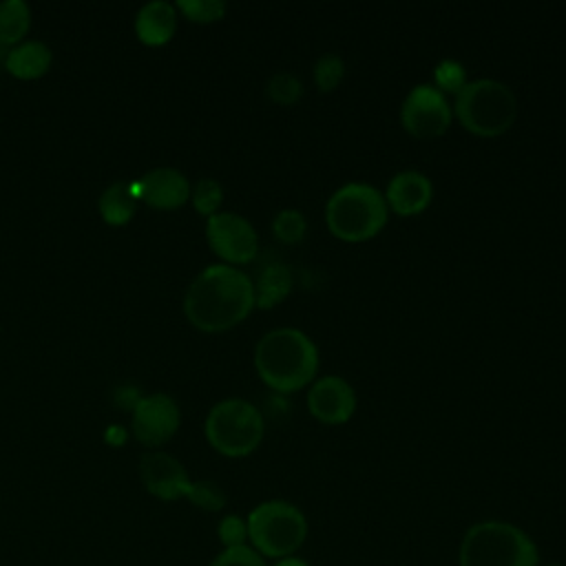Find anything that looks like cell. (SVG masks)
Returning a JSON list of instances; mask_svg holds the SVG:
<instances>
[{
  "mask_svg": "<svg viewBox=\"0 0 566 566\" xmlns=\"http://www.w3.org/2000/svg\"><path fill=\"white\" fill-rule=\"evenodd\" d=\"M469 82V77H467V69H464V64L460 62V60H453V57H444V60H440L436 66H433V86L438 88V91H442L444 95H458L462 88H464V84Z\"/></svg>",
  "mask_w": 566,
  "mask_h": 566,
  "instance_id": "obj_22",
  "label": "cell"
},
{
  "mask_svg": "<svg viewBox=\"0 0 566 566\" xmlns=\"http://www.w3.org/2000/svg\"><path fill=\"white\" fill-rule=\"evenodd\" d=\"M190 199H192V206L199 214L203 217H212L219 212L221 208V201H223V188L219 181L206 177V179H199L195 184V188H190Z\"/></svg>",
  "mask_w": 566,
  "mask_h": 566,
  "instance_id": "obj_24",
  "label": "cell"
},
{
  "mask_svg": "<svg viewBox=\"0 0 566 566\" xmlns=\"http://www.w3.org/2000/svg\"><path fill=\"white\" fill-rule=\"evenodd\" d=\"M51 49L42 42H24L9 51L7 71L20 80L42 77L51 66Z\"/></svg>",
  "mask_w": 566,
  "mask_h": 566,
  "instance_id": "obj_17",
  "label": "cell"
},
{
  "mask_svg": "<svg viewBox=\"0 0 566 566\" xmlns=\"http://www.w3.org/2000/svg\"><path fill=\"white\" fill-rule=\"evenodd\" d=\"M318 347L298 327H274L254 347V369L274 394H292L314 382Z\"/></svg>",
  "mask_w": 566,
  "mask_h": 566,
  "instance_id": "obj_2",
  "label": "cell"
},
{
  "mask_svg": "<svg viewBox=\"0 0 566 566\" xmlns=\"http://www.w3.org/2000/svg\"><path fill=\"white\" fill-rule=\"evenodd\" d=\"M175 9H179L190 22L197 24H210L226 15L223 0H179Z\"/></svg>",
  "mask_w": 566,
  "mask_h": 566,
  "instance_id": "obj_25",
  "label": "cell"
},
{
  "mask_svg": "<svg viewBox=\"0 0 566 566\" xmlns=\"http://www.w3.org/2000/svg\"><path fill=\"white\" fill-rule=\"evenodd\" d=\"M135 203L137 197L133 192L130 184L117 181L113 186H108L102 197H99V214L106 223L111 226H122L126 221H130L133 212H135Z\"/></svg>",
  "mask_w": 566,
  "mask_h": 566,
  "instance_id": "obj_18",
  "label": "cell"
},
{
  "mask_svg": "<svg viewBox=\"0 0 566 566\" xmlns=\"http://www.w3.org/2000/svg\"><path fill=\"white\" fill-rule=\"evenodd\" d=\"M177 29V9L170 2L153 0L144 4L135 18L137 38L148 46L166 44Z\"/></svg>",
  "mask_w": 566,
  "mask_h": 566,
  "instance_id": "obj_15",
  "label": "cell"
},
{
  "mask_svg": "<svg viewBox=\"0 0 566 566\" xmlns=\"http://www.w3.org/2000/svg\"><path fill=\"white\" fill-rule=\"evenodd\" d=\"M292 272L285 263H265L256 279H252L254 287V307L270 310L283 303L292 292Z\"/></svg>",
  "mask_w": 566,
  "mask_h": 566,
  "instance_id": "obj_16",
  "label": "cell"
},
{
  "mask_svg": "<svg viewBox=\"0 0 566 566\" xmlns=\"http://www.w3.org/2000/svg\"><path fill=\"white\" fill-rule=\"evenodd\" d=\"M139 199L159 210H172L190 199V184L175 168H155L139 181Z\"/></svg>",
  "mask_w": 566,
  "mask_h": 566,
  "instance_id": "obj_14",
  "label": "cell"
},
{
  "mask_svg": "<svg viewBox=\"0 0 566 566\" xmlns=\"http://www.w3.org/2000/svg\"><path fill=\"white\" fill-rule=\"evenodd\" d=\"M9 51H11V46H7V44H2V42H0V64H7Z\"/></svg>",
  "mask_w": 566,
  "mask_h": 566,
  "instance_id": "obj_32",
  "label": "cell"
},
{
  "mask_svg": "<svg viewBox=\"0 0 566 566\" xmlns=\"http://www.w3.org/2000/svg\"><path fill=\"white\" fill-rule=\"evenodd\" d=\"M307 411L323 424H345L358 405L356 391L349 380L338 374L314 378L307 389Z\"/></svg>",
  "mask_w": 566,
  "mask_h": 566,
  "instance_id": "obj_10",
  "label": "cell"
},
{
  "mask_svg": "<svg viewBox=\"0 0 566 566\" xmlns=\"http://www.w3.org/2000/svg\"><path fill=\"white\" fill-rule=\"evenodd\" d=\"M453 108L449 97L431 82L416 84L400 104V124L416 139H436L451 126Z\"/></svg>",
  "mask_w": 566,
  "mask_h": 566,
  "instance_id": "obj_8",
  "label": "cell"
},
{
  "mask_svg": "<svg viewBox=\"0 0 566 566\" xmlns=\"http://www.w3.org/2000/svg\"><path fill=\"white\" fill-rule=\"evenodd\" d=\"M270 228H272V234L281 243L294 245V243L303 241V237L307 232V219H305V214L298 208H281L274 214Z\"/></svg>",
  "mask_w": 566,
  "mask_h": 566,
  "instance_id": "obj_21",
  "label": "cell"
},
{
  "mask_svg": "<svg viewBox=\"0 0 566 566\" xmlns=\"http://www.w3.org/2000/svg\"><path fill=\"white\" fill-rule=\"evenodd\" d=\"M31 24V11L22 0L0 2V42L11 46L18 44Z\"/></svg>",
  "mask_w": 566,
  "mask_h": 566,
  "instance_id": "obj_19",
  "label": "cell"
},
{
  "mask_svg": "<svg viewBox=\"0 0 566 566\" xmlns=\"http://www.w3.org/2000/svg\"><path fill=\"white\" fill-rule=\"evenodd\" d=\"M265 95L279 106H294L303 95V82L292 71H279L268 77Z\"/></svg>",
  "mask_w": 566,
  "mask_h": 566,
  "instance_id": "obj_20",
  "label": "cell"
},
{
  "mask_svg": "<svg viewBox=\"0 0 566 566\" xmlns=\"http://www.w3.org/2000/svg\"><path fill=\"white\" fill-rule=\"evenodd\" d=\"M186 500L203 511H221L226 506V493L210 480L192 482Z\"/></svg>",
  "mask_w": 566,
  "mask_h": 566,
  "instance_id": "obj_26",
  "label": "cell"
},
{
  "mask_svg": "<svg viewBox=\"0 0 566 566\" xmlns=\"http://www.w3.org/2000/svg\"><path fill=\"white\" fill-rule=\"evenodd\" d=\"M115 405L119 407V409H135L137 407V402L144 398L142 394H139V389L137 387H133V385H122V387H117L115 389Z\"/></svg>",
  "mask_w": 566,
  "mask_h": 566,
  "instance_id": "obj_29",
  "label": "cell"
},
{
  "mask_svg": "<svg viewBox=\"0 0 566 566\" xmlns=\"http://www.w3.org/2000/svg\"><path fill=\"white\" fill-rule=\"evenodd\" d=\"M139 478L146 491L164 502L188 497V491L192 486V480L186 473L184 464L164 451H153L142 455Z\"/></svg>",
  "mask_w": 566,
  "mask_h": 566,
  "instance_id": "obj_12",
  "label": "cell"
},
{
  "mask_svg": "<svg viewBox=\"0 0 566 566\" xmlns=\"http://www.w3.org/2000/svg\"><path fill=\"white\" fill-rule=\"evenodd\" d=\"M382 195L389 212H396L398 217H416L433 201V184L422 170L407 168L389 179Z\"/></svg>",
  "mask_w": 566,
  "mask_h": 566,
  "instance_id": "obj_13",
  "label": "cell"
},
{
  "mask_svg": "<svg viewBox=\"0 0 566 566\" xmlns=\"http://www.w3.org/2000/svg\"><path fill=\"white\" fill-rule=\"evenodd\" d=\"M389 219L385 195L367 181H347L338 186L325 203L327 230L349 243L367 241L382 232Z\"/></svg>",
  "mask_w": 566,
  "mask_h": 566,
  "instance_id": "obj_4",
  "label": "cell"
},
{
  "mask_svg": "<svg viewBox=\"0 0 566 566\" xmlns=\"http://www.w3.org/2000/svg\"><path fill=\"white\" fill-rule=\"evenodd\" d=\"M206 239L212 252L234 268L254 261L259 252V234L254 226L237 212H217L208 217Z\"/></svg>",
  "mask_w": 566,
  "mask_h": 566,
  "instance_id": "obj_9",
  "label": "cell"
},
{
  "mask_svg": "<svg viewBox=\"0 0 566 566\" xmlns=\"http://www.w3.org/2000/svg\"><path fill=\"white\" fill-rule=\"evenodd\" d=\"M219 539L226 548H234V546H243L248 539V522L239 515H226L219 522Z\"/></svg>",
  "mask_w": 566,
  "mask_h": 566,
  "instance_id": "obj_28",
  "label": "cell"
},
{
  "mask_svg": "<svg viewBox=\"0 0 566 566\" xmlns=\"http://www.w3.org/2000/svg\"><path fill=\"white\" fill-rule=\"evenodd\" d=\"M104 440H106L108 444H113V447H119V444H124V442H126V429H124V427H119V424H113V427H108V429H106Z\"/></svg>",
  "mask_w": 566,
  "mask_h": 566,
  "instance_id": "obj_30",
  "label": "cell"
},
{
  "mask_svg": "<svg viewBox=\"0 0 566 566\" xmlns=\"http://www.w3.org/2000/svg\"><path fill=\"white\" fill-rule=\"evenodd\" d=\"M548 566H562V564H548Z\"/></svg>",
  "mask_w": 566,
  "mask_h": 566,
  "instance_id": "obj_33",
  "label": "cell"
},
{
  "mask_svg": "<svg viewBox=\"0 0 566 566\" xmlns=\"http://www.w3.org/2000/svg\"><path fill=\"white\" fill-rule=\"evenodd\" d=\"M453 117L478 137H497L517 119V97L511 86L493 77L469 80L453 97Z\"/></svg>",
  "mask_w": 566,
  "mask_h": 566,
  "instance_id": "obj_5",
  "label": "cell"
},
{
  "mask_svg": "<svg viewBox=\"0 0 566 566\" xmlns=\"http://www.w3.org/2000/svg\"><path fill=\"white\" fill-rule=\"evenodd\" d=\"M248 539L261 557H292L307 537L303 511L285 500H265L248 515Z\"/></svg>",
  "mask_w": 566,
  "mask_h": 566,
  "instance_id": "obj_6",
  "label": "cell"
},
{
  "mask_svg": "<svg viewBox=\"0 0 566 566\" xmlns=\"http://www.w3.org/2000/svg\"><path fill=\"white\" fill-rule=\"evenodd\" d=\"M210 566H265L263 557L248 544L234 546V548H223Z\"/></svg>",
  "mask_w": 566,
  "mask_h": 566,
  "instance_id": "obj_27",
  "label": "cell"
},
{
  "mask_svg": "<svg viewBox=\"0 0 566 566\" xmlns=\"http://www.w3.org/2000/svg\"><path fill=\"white\" fill-rule=\"evenodd\" d=\"M460 566H537L539 551L531 535L502 520H482L467 528L458 551Z\"/></svg>",
  "mask_w": 566,
  "mask_h": 566,
  "instance_id": "obj_3",
  "label": "cell"
},
{
  "mask_svg": "<svg viewBox=\"0 0 566 566\" xmlns=\"http://www.w3.org/2000/svg\"><path fill=\"white\" fill-rule=\"evenodd\" d=\"M254 310L252 279L228 263L203 268L184 296L186 318L201 332H226Z\"/></svg>",
  "mask_w": 566,
  "mask_h": 566,
  "instance_id": "obj_1",
  "label": "cell"
},
{
  "mask_svg": "<svg viewBox=\"0 0 566 566\" xmlns=\"http://www.w3.org/2000/svg\"><path fill=\"white\" fill-rule=\"evenodd\" d=\"M203 431L214 451L228 458H243L261 444L265 420L261 409L250 400L226 398L208 411Z\"/></svg>",
  "mask_w": 566,
  "mask_h": 566,
  "instance_id": "obj_7",
  "label": "cell"
},
{
  "mask_svg": "<svg viewBox=\"0 0 566 566\" xmlns=\"http://www.w3.org/2000/svg\"><path fill=\"white\" fill-rule=\"evenodd\" d=\"M314 84L323 93H332L345 80V60L338 53H323L314 62Z\"/></svg>",
  "mask_w": 566,
  "mask_h": 566,
  "instance_id": "obj_23",
  "label": "cell"
},
{
  "mask_svg": "<svg viewBox=\"0 0 566 566\" xmlns=\"http://www.w3.org/2000/svg\"><path fill=\"white\" fill-rule=\"evenodd\" d=\"M181 422L177 402L166 394L144 396L133 409V436L146 447L168 442Z\"/></svg>",
  "mask_w": 566,
  "mask_h": 566,
  "instance_id": "obj_11",
  "label": "cell"
},
{
  "mask_svg": "<svg viewBox=\"0 0 566 566\" xmlns=\"http://www.w3.org/2000/svg\"><path fill=\"white\" fill-rule=\"evenodd\" d=\"M274 566H310L307 562H303L301 557H283V559H276V564Z\"/></svg>",
  "mask_w": 566,
  "mask_h": 566,
  "instance_id": "obj_31",
  "label": "cell"
}]
</instances>
